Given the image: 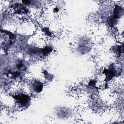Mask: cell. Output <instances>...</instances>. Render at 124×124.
Listing matches in <instances>:
<instances>
[{"label": "cell", "mask_w": 124, "mask_h": 124, "mask_svg": "<svg viewBox=\"0 0 124 124\" xmlns=\"http://www.w3.org/2000/svg\"><path fill=\"white\" fill-rule=\"evenodd\" d=\"M52 51V48L50 46H45L42 50L41 53L43 55H47L50 54Z\"/></svg>", "instance_id": "4"}, {"label": "cell", "mask_w": 124, "mask_h": 124, "mask_svg": "<svg viewBox=\"0 0 124 124\" xmlns=\"http://www.w3.org/2000/svg\"><path fill=\"white\" fill-rule=\"evenodd\" d=\"M121 47H122V46H116V47L114 46L112 49V51L115 53L116 55H120L121 53V51L123 50V48H121Z\"/></svg>", "instance_id": "5"}, {"label": "cell", "mask_w": 124, "mask_h": 124, "mask_svg": "<svg viewBox=\"0 0 124 124\" xmlns=\"http://www.w3.org/2000/svg\"><path fill=\"white\" fill-rule=\"evenodd\" d=\"M103 73L105 76L106 80L108 81L114 77L118 76L120 73V71L116 65L114 64H112L109 65L108 68L105 69Z\"/></svg>", "instance_id": "2"}, {"label": "cell", "mask_w": 124, "mask_h": 124, "mask_svg": "<svg viewBox=\"0 0 124 124\" xmlns=\"http://www.w3.org/2000/svg\"><path fill=\"white\" fill-rule=\"evenodd\" d=\"M17 105L22 108H26L28 107L31 103L30 96L23 93H16L13 96Z\"/></svg>", "instance_id": "1"}, {"label": "cell", "mask_w": 124, "mask_h": 124, "mask_svg": "<svg viewBox=\"0 0 124 124\" xmlns=\"http://www.w3.org/2000/svg\"><path fill=\"white\" fill-rule=\"evenodd\" d=\"M31 87L34 93H38L42 91L44 87V84L42 81L39 80H35L32 83Z\"/></svg>", "instance_id": "3"}]
</instances>
